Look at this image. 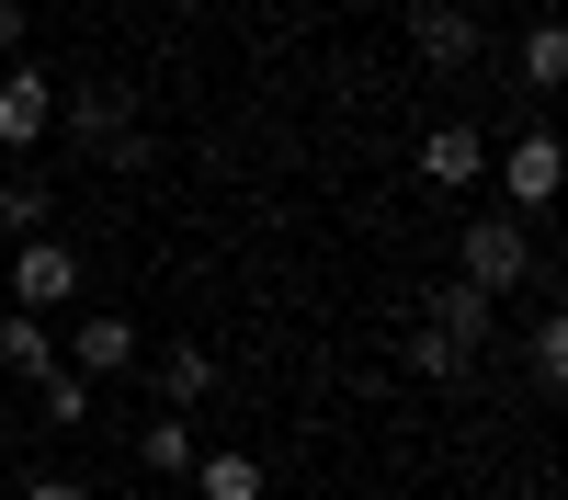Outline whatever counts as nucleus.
<instances>
[{
    "label": "nucleus",
    "instance_id": "nucleus-24",
    "mask_svg": "<svg viewBox=\"0 0 568 500\" xmlns=\"http://www.w3.org/2000/svg\"><path fill=\"white\" fill-rule=\"evenodd\" d=\"M511 500H535V489H511Z\"/></svg>",
    "mask_w": 568,
    "mask_h": 500
},
{
    "label": "nucleus",
    "instance_id": "nucleus-14",
    "mask_svg": "<svg viewBox=\"0 0 568 500\" xmlns=\"http://www.w3.org/2000/svg\"><path fill=\"white\" fill-rule=\"evenodd\" d=\"M34 409H45L58 432H80V421H91V376H69V364H45V376H34Z\"/></svg>",
    "mask_w": 568,
    "mask_h": 500
},
{
    "label": "nucleus",
    "instance_id": "nucleus-12",
    "mask_svg": "<svg viewBox=\"0 0 568 500\" xmlns=\"http://www.w3.org/2000/svg\"><path fill=\"white\" fill-rule=\"evenodd\" d=\"M45 216H58V205H45V182H34V171H0V239H45Z\"/></svg>",
    "mask_w": 568,
    "mask_h": 500
},
{
    "label": "nucleus",
    "instance_id": "nucleus-22",
    "mask_svg": "<svg viewBox=\"0 0 568 500\" xmlns=\"http://www.w3.org/2000/svg\"><path fill=\"white\" fill-rule=\"evenodd\" d=\"M0 443H12V409H0Z\"/></svg>",
    "mask_w": 568,
    "mask_h": 500
},
{
    "label": "nucleus",
    "instance_id": "nucleus-6",
    "mask_svg": "<svg viewBox=\"0 0 568 500\" xmlns=\"http://www.w3.org/2000/svg\"><path fill=\"white\" fill-rule=\"evenodd\" d=\"M420 330H433V341H455L466 364H478V341L500 330V307H489L478 285H455V273H444V285H420Z\"/></svg>",
    "mask_w": 568,
    "mask_h": 500
},
{
    "label": "nucleus",
    "instance_id": "nucleus-13",
    "mask_svg": "<svg viewBox=\"0 0 568 500\" xmlns=\"http://www.w3.org/2000/svg\"><path fill=\"white\" fill-rule=\"evenodd\" d=\"M136 467H149V478H194V421H171V409H160V421L136 432Z\"/></svg>",
    "mask_w": 568,
    "mask_h": 500
},
{
    "label": "nucleus",
    "instance_id": "nucleus-11",
    "mask_svg": "<svg viewBox=\"0 0 568 500\" xmlns=\"http://www.w3.org/2000/svg\"><path fill=\"white\" fill-rule=\"evenodd\" d=\"M45 364H58V341H45V318H34V307H0V376H23V387H34Z\"/></svg>",
    "mask_w": 568,
    "mask_h": 500
},
{
    "label": "nucleus",
    "instance_id": "nucleus-19",
    "mask_svg": "<svg viewBox=\"0 0 568 500\" xmlns=\"http://www.w3.org/2000/svg\"><path fill=\"white\" fill-rule=\"evenodd\" d=\"M23 500H103V489H80V478H58V467H45V478H23Z\"/></svg>",
    "mask_w": 568,
    "mask_h": 500
},
{
    "label": "nucleus",
    "instance_id": "nucleus-9",
    "mask_svg": "<svg viewBox=\"0 0 568 500\" xmlns=\"http://www.w3.org/2000/svg\"><path fill=\"white\" fill-rule=\"evenodd\" d=\"M149 398L171 409V421H194V409L216 398V353H205V341H171V353L149 364Z\"/></svg>",
    "mask_w": 568,
    "mask_h": 500
},
{
    "label": "nucleus",
    "instance_id": "nucleus-21",
    "mask_svg": "<svg viewBox=\"0 0 568 500\" xmlns=\"http://www.w3.org/2000/svg\"><path fill=\"white\" fill-rule=\"evenodd\" d=\"M114 500H160V489H114Z\"/></svg>",
    "mask_w": 568,
    "mask_h": 500
},
{
    "label": "nucleus",
    "instance_id": "nucleus-20",
    "mask_svg": "<svg viewBox=\"0 0 568 500\" xmlns=\"http://www.w3.org/2000/svg\"><path fill=\"white\" fill-rule=\"evenodd\" d=\"M12 45H23V0H0V58H12Z\"/></svg>",
    "mask_w": 568,
    "mask_h": 500
},
{
    "label": "nucleus",
    "instance_id": "nucleus-10",
    "mask_svg": "<svg viewBox=\"0 0 568 500\" xmlns=\"http://www.w3.org/2000/svg\"><path fill=\"white\" fill-rule=\"evenodd\" d=\"M478 171H489V136L478 125H420V182H433V194H466Z\"/></svg>",
    "mask_w": 568,
    "mask_h": 500
},
{
    "label": "nucleus",
    "instance_id": "nucleus-15",
    "mask_svg": "<svg viewBox=\"0 0 568 500\" xmlns=\"http://www.w3.org/2000/svg\"><path fill=\"white\" fill-rule=\"evenodd\" d=\"M194 500H262V467L251 455H194Z\"/></svg>",
    "mask_w": 568,
    "mask_h": 500
},
{
    "label": "nucleus",
    "instance_id": "nucleus-18",
    "mask_svg": "<svg viewBox=\"0 0 568 500\" xmlns=\"http://www.w3.org/2000/svg\"><path fill=\"white\" fill-rule=\"evenodd\" d=\"M409 376H433V387H455V376H466V353H455V341H433V330H420V318H409Z\"/></svg>",
    "mask_w": 568,
    "mask_h": 500
},
{
    "label": "nucleus",
    "instance_id": "nucleus-8",
    "mask_svg": "<svg viewBox=\"0 0 568 500\" xmlns=\"http://www.w3.org/2000/svg\"><path fill=\"white\" fill-rule=\"evenodd\" d=\"M69 376H91V387H103V376H125V364H136V318H114V307H91L80 318V330H69Z\"/></svg>",
    "mask_w": 568,
    "mask_h": 500
},
{
    "label": "nucleus",
    "instance_id": "nucleus-16",
    "mask_svg": "<svg viewBox=\"0 0 568 500\" xmlns=\"http://www.w3.org/2000/svg\"><path fill=\"white\" fill-rule=\"evenodd\" d=\"M524 80H535V91L568 80V23H535V34H524Z\"/></svg>",
    "mask_w": 568,
    "mask_h": 500
},
{
    "label": "nucleus",
    "instance_id": "nucleus-5",
    "mask_svg": "<svg viewBox=\"0 0 568 500\" xmlns=\"http://www.w3.org/2000/svg\"><path fill=\"white\" fill-rule=\"evenodd\" d=\"M409 45H420V69H478L489 23H478V12H455V0H409Z\"/></svg>",
    "mask_w": 568,
    "mask_h": 500
},
{
    "label": "nucleus",
    "instance_id": "nucleus-3",
    "mask_svg": "<svg viewBox=\"0 0 568 500\" xmlns=\"http://www.w3.org/2000/svg\"><path fill=\"white\" fill-rule=\"evenodd\" d=\"M0 285H12L23 307H69V296H80V251L58 239V227H45V239H23L12 262H0Z\"/></svg>",
    "mask_w": 568,
    "mask_h": 500
},
{
    "label": "nucleus",
    "instance_id": "nucleus-23",
    "mask_svg": "<svg viewBox=\"0 0 568 500\" xmlns=\"http://www.w3.org/2000/svg\"><path fill=\"white\" fill-rule=\"evenodd\" d=\"M455 12H489V0H455Z\"/></svg>",
    "mask_w": 568,
    "mask_h": 500
},
{
    "label": "nucleus",
    "instance_id": "nucleus-4",
    "mask_svg": "<svg viewBox=\"0 0 568 500\" xmlns=\"http://www.w3.org/2000/svg\"><path fill=\"white\" fill-rule=\"evenodd\" d=\"M557 182H568V149H557L546 125H524V136L500 149V194L524 205V216H546V205H557Z\"/></svg>",
    "mask_w": 568,
    "mask_h": 500
},
{
    "label": "nucleus",
    "instance_id": "nucleus-17",
    "mask_svg": "<svg viewBox=\"0 0 568 500\" xmlns=\"http://www.w3.org/2000/svg\"><path fill=\"white\" fill-rule=\"evenodd\" d=\"M524 364H535V387H546V398L568 387V330H557V318H535V341H524Z\"/></svg>",
    "mask_w": 568,
    "mask_h": 500
},
{
    "label": "nucleus",
    "instance_id": "nucleus-7",
    "mask_svg": "<svg viewBox=\"0 0 568 500\" xmlns=\"http://www.w3.org/2000/svg\"><path fill=\"white\" fill-rule=\"evenodd\" d=\"M45 136H58V80H45V69H12V80H0V149H45Z\"/></svg>",
    "mask_w": 568,
    "mask_h": 500
},
{
    "label": "nucleus",
    "instance_id": "nucleus-2",
    "mask_svg": "<svg viewBox=\"0 0 568 500\" xmlns=\"http://www.w3.org/2000/svg\"><path fill=\"white\" fill-rule=\"evenodd\" d=\"M535 273V239H524V216H466V239H455V285H478L489 307L511 296Z\"/></svg>",
    "mask_w": 568,
    "mask_h": 500
},
{
    "label": "nucleus",
    "instance_id": "nucleus-1",
    "mask_svg": "<svg viewBox=\"0 0 568 500\" xmlns=\"http://www.w3.org/2000/svg\"><path fill=\"white\" fill-rule=\"evenodd\" d=\"M58 136L91 160V171H149L160 160V125L125 103L114 80H80V91H58Z\"/></svg>",
    "mask_w": 568,
    "mask_h": 500
}]
</instances>
